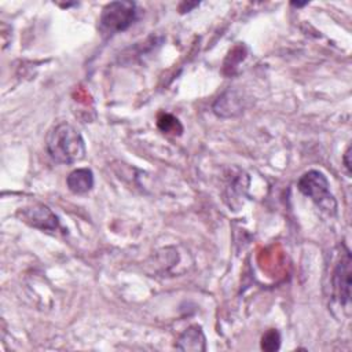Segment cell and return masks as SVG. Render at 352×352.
<instances>
[{"mask_svg":"<svg viewBox=\"0 0 352 352\" xmlns=\"http://www.w3.org/2000/svg\"><path fill=\"white\" fill-rule=\"evenodd\" d=\"M45 148L55 162L67 165L80 162L87 154L81 133L69 122H59L48 131Z\"/></svg>","mask_w":352,"mask_h":352,"instance_id":"6da1fadb","label":"cell"},{"mask_svg":"<svg viewBox=\"0 0 352 352\" xmlns=\"http://www.w3.org/2000/svg\"><path fill=\"white\" fill-rule=\"evenodd\" d=\"M297 187L301 194L308 197L322 212L329 216L337 213V201L330 191L327 177L316 169L305 172L297 182Z\"/></svg>","mask_w":352,"mask_h":352,"instance_id":"7a4b0ae2","label":"cell"},{"mask_svg":"<svg viewBox=\"0 0 352 352\" xmlns=\"http://www.w3.org/2000/svg\"><path fill=\"white\" fill-rule=\"evenodd\" d=\"M138 18L133 1H111L106 4L99 16L98 29L103 37H111L126 30Z\"/></svg>","mask_w":352,"mask_h":352,"instance_id":"3957f363","label":"cell"},{"mask_svg":"<svg viewBox=\"0 0 352 352\" xmlns=\"http://www.w3.org/2000/svg\"><path fill=\"white\" fill-rule=\"evenodd\" d=\"M16 216L28 226L41 231H55L59 228L58 216L44 204H32L21 208Z\"/></svg>","mask_w":352,"mask_h":352,"instance_id":"277c9868","label":"cell"},{"mask_svg":"<svg viewBox=\"0 0 352 352\" xmlns=\"http://www.w3.org/2000/svg\"><path fill=\"white\" fill-rule=\"evenodd\" d=\"M333 289L340 304L348 305L351 300V252L345 246L333 271Z\"/></svg>","mask_w":352,"mask_h":352,"instance_id":"5b68a950","label":"cell"},{"mask_svg":"<svg viewBox=\"0 0 352 352\" xmlns=\"http://www.w3.org/2000/svg\"><path fill=\"white\" fill-rule=\"evenodd\" d=\"M175 348L179 351L191 352H205L206 351V337L204 330L198 324L188 326L176 340Z\"/></svg>","mask_w":352,"mask_h":352,"instance_id":"8992f818","label":"cell"},{"mask_svg":"<svg viewBox=\"0 0 352 352\" xmlns=\"http://www.w3.org/2000/svg\"><path fill=\"white\" fill-rule=\"evenodd\" d=\"M243 100L235 91H227L216 99L213 103V111L216 116L228 118L241 114L243 110Z\"/></svg>","mask_w":352,"mask_h":352,"instance_id":"52a82bcc","label":"cell"},{"mask_svg":"<svg viewBox=\"0 0 352 352\" xmlns=\"http://www.w3.org/2000/svg\"><path fill=\"white\" fill-rule=\"evenodd\" d=\"M66 184L76 195L87 194L94 187V172L89 168H77L67 175Z\"/></svg>","mask_w":352,"mask_h":352,"instance_id":"ba28073f","label":"cell"},{"mask_svg":"<svg viewBox=\"0 0 352 352\" xmlns=\"http://www.w3.org/2000/svg\"><path fill=\"white\" fill-rule=\"evenodd\" d=\"M158 128L164 132V133H173V135H180L183 131V126L180 125L179 120L175 118L173 116L168 114V113H161L158 117Z\"/></svg>","mask_w":352,"mask_h":352,"instance_id":"9c48e42d","label":"cell"},{"mask_svg":"<svg viewBox=\"0 0 352 352\" xmlns=\"http://www.w3.org/2000/svg\"><path fill=\"white\" fill-rule=\"evenodd\" d=\"M280 348V334L276 329L267 330L261 337V349L265 352H275Z\"/></svg>","mask_w":352,"mask_h":352,"instance_id":"30bf717a","label":"cell"},{"mask_svg":"<svg viewBox=\"0 0 352 352\" xmlns=\"http://www.w3.org/2000/svg\"><path fill=\"white\" fill-rule=\"evenodd\" d=\"M342 161H344V165H345V169H346L348 175H351V146L346 147V150L344 153V157H342Z\"/></svg>","mask_w":352,"mask_h":352,"instance_id":"8fae6325","label":"cell"},{"mask_svg":"<svg viewBox=\"0 0 352 352\" xmlns=\"http://www.w3.org/2000/svg\"><path fill=\"white\" fill-rule=\"evenodd\" d=\"M292 6H294V7H304V6H307V3H292Z\"/></svg>","mask_w":352,"mask_h":352,"instance_id":"7c38bea8","label":"cell"}]
</instances>
